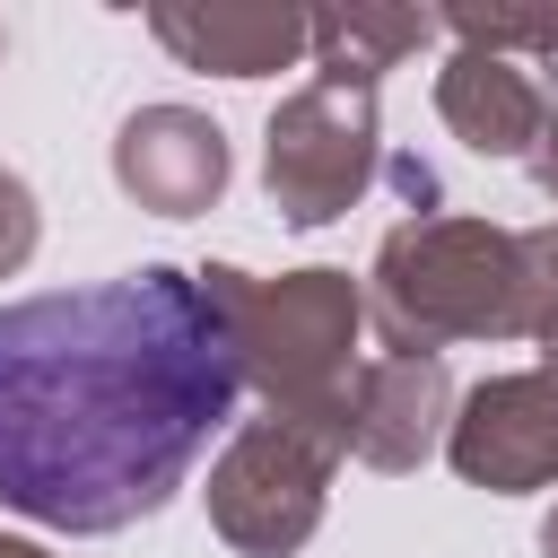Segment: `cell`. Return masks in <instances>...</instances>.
<instances>
[{
	"label": "cell",
	"instance_id": "4",
	"mask_svg": "<svg viewBox=\"0 0 558 558\" xmlns=\"http://www.w3.org/2000/svg\"><path fill=\"white\" fill-rule=\"evenodd\" d=\"M340 436L296 427V418H244L209 471V523L244 549V558H288L314 523H323V488L340 471Z\"/></svg>",
	"mask_w": 558,
	"mask_h": 558
},
{
	"label": "cell",
	"instance_id": "13",
	"mask_svg": "<svg viewBox=\"0 0 558 558\" xmlns=\"http://www.w3.org/2000/svg\"><path fill=\"white\" fill-rule=\"evenodd\" d=\"M532 183L558 201V87H549V131H541V148H532Z\"/></svg>",
	"mask_w": 558,
	"mask_h": 558
},
{
	"label": "cell",
	"instance_id": "7",
	"mask_svg": "<svg viewBox=\"0 0 558 558\" xmlns=\"http://www.w3.org/2000/svg\"><path fill=\"white\" fill-rule=\"evenodd\" d=\"M113 183L157 218H201L227 192V131L192 105H140L113 131Z\"/></svg>",
	"mask_w": 558,
	"mask_h": 558
},
{
	"label": "cell",
	"instance_id": "15",
	"mask_svg": "<svg viewBox=\"0 0 558 558\" xmlns=\"http://www.w3.org/2000/svg\"><path fill=\"white\" fill-rule=\"evenodd\" d=\"M541 549H549V558H558V514H549V532H541Z\"/></svg>",
	"mask_w": 558,
	"mask_h": 558
},
{
	"label": "cell",
	"instance_id": "2",
	"mask_svg": "<svg viewBox=\"0 0 558 558\" xmlns=\"http://www.w3.org/2000/svg\"><path fill=\"white\" fill-rule=\"evenodd\" d=\"M201 288L218 296L227 331H235V366L244 384L270 401V418H296V427H323L349 445V392H357V323H366V296L349 270H279V279H253V270H201Z\"/></svg>",
	"mask_w": 558,
	"mask_h": 558
},
{
	"label": "cell",
	"instance_id": "14",
	"mask_svg": "<svg viewBox=\"0 0 558 558\" xmlns=\"http://www.w3.org/2000/svg\"><path fill=\"white\" fill-rule=\"evenodd\" d=\"M0 558H44V549H35V541H9V532H0Z\"/></svg>",
	"mask_w": 558,
	"mask_h": 558
},
{
	"label": "cell",
	"instance_id": "5",
	"mask_svg": "<svg viewBox=\"0 0 558 558\" xmlns=\"http://www.w3.org/2000/svg\"><path fill=\"white\" fill-rule=\"evenodd\" d=\"M384 174V131H375V87L349 78H305L262 140V183L288 227H331L366 183Z\"/></svg>",
	"mask_w": 558,
	"mask_h": 558
},
{
	"label": "cell",
	"instance_id": "3",
	"mask_svg": "<svg viewBox=\"0 0 558 558\" xmlns=\"http://www.w3.org/2000/svg\"><path fill=\"white\" fill-rule=\"evenodd\" d=\"M375 331L384 349L436 357L445 340H514L523 331V244L488 218L418 209L375 253Z\"/></svg>",
	"mask_w": 558,
	"mask_h": 558
},
{
	"label": "cell",
	"instance_id": "6",
	"mask_svg": "<svg viewBox=\"0 0 558 558\" xmlns=\"http://www.w3.org/2000/svg\"><path fill=\"white\" fill-rule=\"evenodd\" d=\"M445 462L471 480V488H558V366H532V375H497L480 392L453 401V427H445Z\"/></svg>",
	"mask_w": 558,
	"mask_h": 558
},
{
	"label": "cell",
	"instance_id": "8",
	"mask_svg": "<svg viewBox=\"0 0 558 558\" xmlns=\"http://www.w3.org/2000/svg\"><path fill=\"white\" fill-rule=\"evenodd\" d=\"M445 427H453V375H445V357L384 349V357L357 366V392H349V453L357 462L418 471Z\"/></svg>",
	"mask_w": 558,
	"mask_h": 558
},
{
	"label": "cell",
	"instance_id": "11",
	"mask_svg": "<svg viewBox=\"0 0 558 558\" xmlns=\"http://www.w3.org/2000/svg\"><path fill=\"white\" fill-rule=\"evenodd\" d=\"M445 17L427 9H323L314 17V78H349V87H375L401 52L436 44Z\"/></svg>",
	"mask_w": 558,
	"mask_h": 558
},
{
	"label": "cell",
	"instance_id": "12",
	"mask_svg": "<svg viewBox=\"0 0 558 558\" xmlns=\"http://www.w3.org/2000/svg\"><path fill=\"white\" fill-rule=\"evenodd\" d=\"M26 253H35V192L0 166V279H9Z\"/></svg>",
	"mask_w": 558,
	"mask_h": 558
},
{
	"label": "cell",
	"instance_id": "10",
	"mask_svg": "<svg viewBox=\"0 0 558 558\" xmlns=\"http://www.w3.org/2000/svg\"><path fill=\"white\" fill-rule=\"evenodd\" d=\"M148 35L183 70H218V78H262L314 52V17L296 9H148Z\"/></svg>",
	"mask_w": 558,
	"mask_h": 558
},
{
	"label": "cell",
	"instance_id": "1",
	"mask_svg": "<svg viewBox=\"0 0 558 558\" xmlns=\"http://www.w3.org/2000/svg\"><path fill=\"white\" fill-rule=\"evenodd\" d=\"M244 392L201 270L148 262L0 305V506L52 532L157 514Z\"/></svg>",
	"mask_w": 558,
	"mask_h": 558
},
{
	"label": "cell",
	"instance_id": "9",
	"mask_svg": "<svg viewBox=\"0 0 558 558\" xmlns=\"http://www.w3.org/2000/svg\"><path fill=\"white\" fill-rule=\"evenodd\" d=\"M436 113L462 148L480 157H532L541 131H549V87L506 61V52H480V44H453L445 52V78H436Z\"/></svg>",
	"mask_w": 558,
	"mask_h": 558
}]
</instances>
